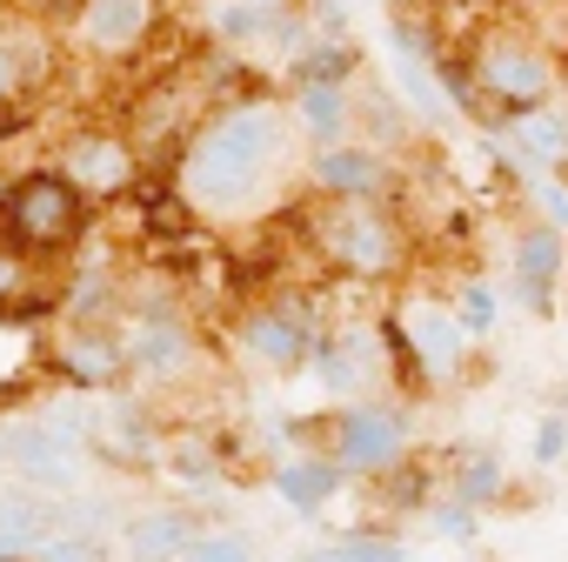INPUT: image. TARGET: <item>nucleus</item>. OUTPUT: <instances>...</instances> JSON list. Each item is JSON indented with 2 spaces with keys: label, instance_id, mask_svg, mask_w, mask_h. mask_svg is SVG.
<instances>
[{
  "label": "nucleus",
  "instance_id": "f257e3e1",
  "mask_svg": "<svg viewBox=\"0 0 568 562\" xmlns=\"http://www.w3.org/2000/svg\"><path fill=\"white\" fill-rule=\"evenodd\" d=\"M295 168V121L274 101L221 108L187 148H181V201L207 221L254 214Z\"/></svg>",
  "mask_w": 568,
  "mask_h": 562
},
{
  "label": "nucleus",
  "instance_id": "f03ea898",
  "mask_svg": "<svg viewBox=\"0 0 568 562\" xmlns=\"http://www.w3.org/2000/svg\"><path fill=\"white\" fill-rule=\"evenodd\" d=\"M468 94H481L495 114L521 121V114H541V108H561V68H555V48L535 34V28H481L475 48H468Z\"/></svg>",
  "mask_w": 568,
  "mask_h": 562
},
{
  "label": "nucleus",
  "instance_id": "7ed1b4c3",
  "mask_svg": "<svg viewBox=\"0 0 568 562\" xmlns=\"http://www.w3.org/2000/svg\"><path fill=\"white\" fill-rule=\"evenodd\" d=\"M388 342H395V362H408L422 389H455V382H468L475 349H481V342L462 329L455 302L435 295V289H408V295L395 302Z\"/></svg>",
  "mask_w": 568,
  "mask_h": 562
},
{
  "label": "nucleus",
  "instance_id": "20e7f679",
  "mask_svg": "<svg viewBox=\"0 0 568 562\" xmlns=\"http://www.w3.org/2000/svg\"><path fill=\"white\" fill-rule=\"evenodd\" d=\"M315 248L355 281H395L408 268V228L388 201H322L315 208Z\"/></svg>",
  "mask_w": 568,
  "mask_h": 562
},
{
  "label": "nucleus",
  "instance_id": "39448f33",
  "mask_svg": "<svg viewBox=\"0 0 568 562\" xmlns=\"http://www.w3.org/2000/svg\"><path fill=\"white\" fill-rule=\"evenodd\" d=\"M81 201L88 194L68 174H28V181H14L8 208H0V228H8V241L21 254H54L81 234Z\"/></svg>",
  "mask_w": 568,
  "mask_h": 562
},
{
  "label": "nucleus",
  "instance_id": "423d86ee",
  "mask_svg": "<svg viewBox=\"0 0 568 562\" xmlns=\"http://www.w3.org/2000/svg\"><path fill=\"white\" fill-rule=\"evenodd\" d=\"M408 449H415V435H408V415L395 402H355L328 422V455L342 462V475L382 482L408 462Z\"/></svg>",
  "mask_w": 568,
  "mask_h": 562
},
{
  "label": "nucleus",
  "instance_id": "0eeeda50",
  "mask_svg": "<svg viewBox=\"0 0 568 562\" xmlns=\"http://www.w3.org/2000/svg\"><path fill=\"white\" fill-rule=\"evenodd\" d=\"M234 335H241V355H247L254 369H267V375H302V369H315V355H322V329H315V315L295 309V302L247 309Z\"/></svg>",
  "mask_w": 568,
  "mask_h": 562
},
{
  "label": "nucleus",
  "instance_id": "6e6552de",
  "mask_svg": "<svg viewBox=\"0 0 568 562\" xmlns=\"http://www.w3.org/2000/svg\"><path fill=\"white\" fill-rule=\"evenodd\" d=\"M561 281H568V234H555L548 221L521 214L515 234H508V289H515V302L548 315L555 295H561Z\"/></svg>",
  "mask_w": 568,
  "mask_h": 562
},
{
  "label": "nucleus",
  "instance_id": "1a4fd4ad",
  "mask_svg": "<svg viewBox=\"0 0 568 562\" xmlns=\"http://www.w3.org/2000/svg\"><path fill=\"white\" fill-rule=\"evenodd\" d=\"M388 355H395V342H382V329H335V335H322L315 375H322L328 395H342L355 409V402H375V389L388 375Z\"/></svg>",
  "mask_w": 568,
  "mask_h": 562
},
{
  "label": "nucleus",
  "instance_id": "9d476101",
  "mask_svg": "<svg viewBox=\"0 0 568 562\" xmlns=\"http://www.w3.org/2000/svg\"><path fill=\"white\" fill-rule=\"evenodd\" d=\"M388 154L382 141H335V148H315L308 154V188L322 201H388Z\"/></svg>",
  "mask_w": 568,
  "mask_h": 562
},
{
  "label": "nucleus",
  "instance_id": "9b49d317",
  "mask_svg": "<svg viewBox=\"0 0 568 562\" xmlns=\"http://www.w3.org/2000/svg\"><path fill=\"white\" fill-rule=\"evenodd\" d=\"M121 349H128V369L148 375V382H181V375L194 369V335H187L181 315H148V322H134Z\"/></svg>",
  "mask_w": 568,
  "mask_h": 562
},
{
  "label": "nucleus",
  "instance_id": "f8f14e48",
  "mask_svg": "<svg viewBox=\"0 0 568 562\" xmlns=\"http://www.w3.org/2000/svg\"><path fill=\"white\" fill-rule=\"evenodd\" d=\"M81 41L108 61L134 54L148 34H154V0H81V14H74Z\"/></svg>",
  "mask_w": 568,
  "mask_h": 562
},
{
  "label": "nucleus",
  "instance_id": "ddd939ff",
  "mask_svg": "<svg viewBox=\"0 0 568 562\" xmlns=\"http://www.w3.org/2000/svg\"><path fill=\"white\" fill-rule=\"evenodd\" d=\"M61 174L81 194H121L134 181V148L121 134H74L68 154H61Z\"/></svg>",
  "mask_w": 568,
  "mask_h": 562
},
{
  "label": "nucleus",
  "instance_id": "4468645a",
  "mask_svg": "<svg viewBox=\"0 0 568 562\" xmlns=\"http://www.w3.org/2000/svg\"><path fill=\"white\" fill-rule=\"evenodd\" d=\"M288 121H295V134H302L308 148L348 141V128H355V94H348V81H302L295 101H288Z\"/></svg>",
  "mask_w": 568,
  "mask_h": 562
},
{
  "label": "nucleus",
  "instance_id": "2eb2a0df",
  "mask_svg": "<svg viewBox=\"0 0 568 562\" xmlns=\"http://www.w3.org/2000/svg\"><path fill=\"white\" fill-rule=\"evenodd\" d=\"M54 369H61L74 389H108V382H121L128 349H121L108 329H68L61 349H54Z\"/></svg>",
  "mask_w": 568,
  "mask_h": 562
},
{
  "label": "nucleus",
  "instance_id": "dca6fc26",
  "mask_svg": "<svg viewBox=\"0 0 568 562\" xmlns=\"http://www.w3.org/2000/svg\"><path fill=\"white\" fill-rule=\"evenodd\" d=\"M342 462L322 449V455H288V462H281L274 469V495L281 502H288V509H302V515H315V509H328L335 495H342Z\"/></svg>",
  "mask_w": 568,
  "mask_h": 562
},
{
  "label": "nucleus",
  "instance_id": "f3484780",
  "mask_svg": "<svg viewBox=\"0 0 568 562\" xmlns=\"http://www.w3.org/2000/svg\"><path fill=\"white\" fill-rule=\"evenodd\" d=\"M442 495H455L462 509H495L501 495H508V462L495 455V449H462L455 462H448V489Z\"/></svg>",
  "mask_w": 568,
  "mask_h": 562
},
{
  "label": "nucleus",
  "instance_id": "a211bd4d",
  "mask_svg": "<svg viewBox=\"0 0 568 562\" xmlns=\"http://www.w3.org/2000/svg\"><path fill=\"white\" fill-rule=\"evenodd\" d=\"M128 542H134L141 562H181L201 535H194V515L187 509H141L128 522Z\"/></svg>",
  "mask_w": 568,
  "mask_h": 562
},
{
  "label": "nucleus",
  "instance_id": "6ab92c4d",
  "mask_svg": "<svg viewBox=\"0 0 568 562\" xmlns=\"http://www.w3.org/2000/svg\"><path fill=\"white\" fill-rule=\"evenodd\" d=\"M41 355H48L41 322H28V315H8V309H0V395L21 389V382H34V375H41Z\"/></svg>",
  "mask_w": 568,
  "mask_h": 562
},
{
  "label": "nucleus",
  "instance_id": "aec40b11",
  "mask_svg": "<svg viewBox=\"0 0 568 562\" xmlns=\"http://www.w3.org/2000/svg\"><path fill=\"white\" fill-rule=\"evenodd\" d=\"M448 302H455V315H462V329L475 342H495V329H501V289H495L488 274H462L455 289H448Z\"/></svg>",
  "mask_w": 568,
  "mask_h": 562
},
{
  "label": "nucleus",
  "instance_id": "412c9836",
  "mask_svg": "<svg viewBox=\"0 0 568 562\" xmlns=\"http://www.w3.org/2000/svg\"><path fill=\"white\" fill-rule=\"evenodd\" d=\"M295 562H402V542L395 535H342V542H322Z\"/></svg>",
  "mask_w": 568,
  "mask_h": 562
},
{
  "label": "nucleus",
  "instance_id": "4be33fe9",
  "mask_svg": "<svg viewBox=\"0 0 568 562\" xmlns=\"http://www.w3.org/2000/svg\"><path fill=\"white\" fill-rule=\"evenodd\" d=\"M535 221L568 234V174H535Z\"/></svg>",
  "mask_w": 568,
  "mask_h": 562
},
{
  "label": "nucleus",
  "instance_id": "5701e85b",
  "mask_svg": "<svg viewBox=\"0 0 568 562\" xmlns=\"http://www.w3.org/2000/svg\"><path fill=\"white\" fill-rule=\"evenodd\" d=\"M528 455H535V469H555L568 455V415H541L528 435Z\"/></svg>",
  "mask_w": 568,
  "mask_h": 562
},
{
  "label": "nucleus",
  "instance_id": "b1692460",
  "mask_svg": "<svg viewBox=\"0 0 568 562\" xmlns=\"http://www.w3.org/2000/svg\"><path fill=\"white\" fill-rule=\"evenodd\" d=\"M34 562H101V542L94 535H41Z\"/></svg>",
  "mask_w": 568,
  "mask_h": 562
},
{
  "label": "nucleus",
  "instance_id": "393cba45",
  "mask_svg": "<svg viewBox=\"0 0 568 562\" xmlns=\"http://www.w3.org/2000/svg\"><path fill=\"white\" fill-rule=\"evenodd\" d=\"M428 522H435V535H448V542H475V509H462L455 495H442V509H428Z\"/></svg>",
  "mask_w": 568,
  "mask_h": 562
},
{
  "label": "nucleus",
  "instance_id": "a878e982",
  "mask_svg": "<svg viewBox=\"0 0 568 562\" xmlns=\"http://www.w3.org/2000/svg\"><path fill=\"white\" fill-rule=\"evenodd\" d=\"M181 562H254V549H247L241 535H201Z\"/></svg>",
  "mask_w": 568,
  "mask_h": 562
},
{
  "label": "nucleus",
  "instance_id": "bb28decb",
  "mask_svg": "<svg viewBox=\"0 0 568 562\" xmlns=\"http://www.w3.org/2000/svg\"><path fill=\"white\" fill-rule=\"evenodd\" d=\"M28 74H34L28 54H14V41H0V108H8V101L28 88Z\"/></svg>",
  "mask_w": 568,
  "mask_h": 562
},
{
  "label": "nucleus",
  "instance_id": "cd10ccee",
  "mask_svg": "<svg viewBox=\"0 0 568 562\" xmlns=\"http://www.w3.org/2000/svg\"><path fill=\"white\" fill-rule=\"evenodd\" d=\"M14 289H21V261H14L8 248H0V302H8Z\"/></svg>",
  "mask_w": 568,
  "mask_h": 562
},
{
  "label": "nucleus",
  "instance_id": "c85d7f7f",
  "mask_svg": "<svg viewBox=\"0 0 568 562\" xmlns=\"http://www.w3.org/2000/svg\"><path fill=\"white\" fill-rule=\"evenodd\" d=\"M247 8H261V14H295V0H247Z\"/></svg>",
  "mask_w": 568,
  "mask_h": 562
},
{
  "label": "nucleus",
  "instance_id": "c756f323",
  "mask_svg": "<svg viewBox=\"0 0 568 562\" xmlns=\"http://www.w3.org/2000/svg\"><path fill=\"white\" fill-rule=\"evenodd\" d=\"M8 194H14V181H0V208H8Z\"/></svg>",
  "mask_w": 568,
  "mask_h": 562
},
{
  "label": "nucleus",
  "instance_id": "7c9ffc66",
  "mask_svg": "<svg viewBox=\"0 0 568 562\" xmlns=\"http://www.w3.org/2000/svg\"><path fill=\"white\" fill-rule=\"evenodd\" d=\"M0 462H8V435H0Z\"/></svg>",
  "mask_w": 568,
  "mask_h": 562
},
{
  "label": "nucleus",
  "instance_id": "2f4dec72",
  "mask_svg": "<svg viewBox=\"0 0 568 562\" xmlns=\"http://www.w3.org/2000/svg\"><path fill=\"white\" fill-rule=\"evenodd\" d=\"M8 562H34V555H8Z\"/></svg>",
  "mask_w": 568,
  "mask_h": 562
},
{
  "label": "nucleus",
  "instance_id": "473e14b6",
  "mask_svg": "<svg viewBox=\"0 0 568 562\" xmlns=\"http://www.w3.org/2000/svg\"><path fill=\"white\" fill-rule=\"evenodd\" d=\"M0 41H8V34H0Z\"/></svg>",
  "mask_w": 568,
  "mask_h": 562
}]
</instances>
